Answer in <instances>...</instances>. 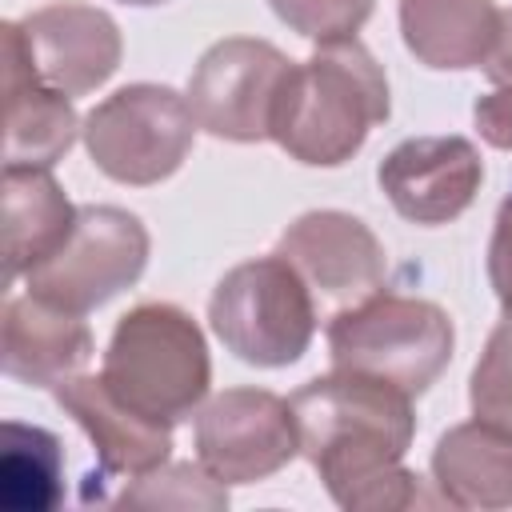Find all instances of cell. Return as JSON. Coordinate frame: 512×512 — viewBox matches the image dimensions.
Returning a JSON list of instances; mask_svg holds the SVG:
<instances>
[{"label":"cell","instance_id":"cell-1","mask_svg":"<svg viewBox=\"0 0 512 512\" xmlns=\"http://www.w3.org/2000/svg\"><path fill=\"white\" fill-rule=\"evenodd\" d=\"M300 456L316 468L328 496L348 512H396L420 500V476L404 468L416 436L412 396L332 368L292 396Z\"/></svg>","mask_w":512,"mask_h":512},{"label":"cell","instance_id":"cell-2","mask_svg":"<svg viewBox=\"0 0 512 512\" xmlns=\"http://www.w3.org/2000/svg\"><path fill=\"white\" fill-rule=\"evenodd\" d=\"M388 112V80L376 56L356 36L332 40L304 64H292L272 116V140L300 164L336 168L364 148Z\"/></svg>","mask_w":512,"mask_h":512},{"label":"cell","instance_id":"cell-3","mask_svg":"<svg viewBox=\"0 0 512 512\" xmlns=\"http://www.w3.org/2000/svg\"><path fill=\"white\" fill-rule=\"evenodd\" d=\"M100 376L136 412L180 424L204 404L212 360L200 324L184 308L148 300L116 320Z\"/></svg>","mask_w":512,"mask_h":512},{"label":"cell","instance_id":"cell-4","mask_svg":"<svg viewBox=\"0 0 512 512\" xmlns=\"http://www.w3.org/2000/svg\"><path fill=\"white\" fill-rule=\"evenodd\" d=\"M452 320L440 304L400 292H372L328 320L332 368L384 380L420 396L452 360Z\"/></svg>","mask_w":512,"mask_h":512},{"label":"cell","instance_id":"cell-5","mask_svg":"<svg viewBox=\"0 0 512 512\" xmlns=\"http://www.w3.org/2000/svg\"><path fill=\"white\" fill-rule=\"evenodd\" d=\"M220 344L256 368L296 364L316 332V300L304 276L280 256H256L220 276L208 300Z\"/></svg>","mask_w":512,"mask_h":512},{"label":"cell","instance_id":"cell-6","mask_svg":"<svg viewBox=\"0 0 512 512\" xmlns=\"http://www.w3.org/2000/svg\"><path fill=\"white\" fill-rule=\"evenodd\" d=\"M84 148L92 164L116 184L168 180L196 140L188 96L168 84H128L84 116Z\"/></svg>","mask_w":512,"mask_h":512},{"label":"cell","instance_id":"cell-7","mask_svg":"<svg viewBox=\"0 0 512 512\" xmlns=\"http://www.w3.org/2000/svg\"><path fill=\"white\" fill-rule=\"evenodd\" d=\"M148 264V228L116 204H88L76 212L64 244L44 256L28 276V292L64 308L92 312L132 288Z\"/></svg>","mask_w":512,"mask_h":512},{"label":"cell","instance_id":"cell-8","mask_svg":"<svg viewBox=\"0 0 512 512\" xmlns=\"http://www.w3.org/2000/svg\"><path fill=\"white\" fill-rule=\"evenodd\" d=\"M292 64L296 60H288L276 44L256 36H228L212 44L188 80L196 124L236 144L272 140V116Z\"/></svg>","mask_w":512,"mask_h":512},{"label":"cell","instance_id":"cell-9","mask_svg":"<svg viewBox=\"0 0 512 512\" xmlns=\"http://www.w3.org/2000/svg\"><path fill=\"white\" fill-rule=\"evenodd\" d=\"M196 456L220 484H256L300 456L292 400L268 388H228L196 412Z\"/></svg>","mask_w":512,"mask_h":512},{"label":"cell","instance_id":"cell-10","mask_svg":"<svg viewBox=\"0 0 512 512\" xmlns=\"http://www.w3.org/2000/svg\"><path fill=\"white\" fill-rule=\"evenodd\" d=\"M276 252L304 276V284L320 300L336 304V312L384 288V244L352 212H304L284 228Z\"/></svg>","mask_w":512,"mask_h":512},{"label":"cell","instance_id":"cell-11","mask_svg":"<svg viewBox=\"0 0 512 512\" xmlns=\"http://www.w3.org/2000/svg\"><path fill=\"white\" fill-rule=\"evenodd\" d=\"M380 192L412 224H448L480 192L484 164L464 136H412L376 168Z\"/></svg>","mask_w":512,"mask_h":512},{"label":"cell","instance_id":"cell-12","mask_svg":"<svg viewBox=\"0 0 512 512\" xmlns=\"http://www.w3.org/2000/svg\"><path fill=\"white\" fill-rule=\"evenodd\" d=\"M16 24L36 80L64 96L96 92L120 68V28L92 4H48Z\"/></svg>","mask_w":512,"mask_h":512},{"label":"cell","instance_id":"cell-13","mask_svg":"<svg viewBox=\"0 0 512 512\" xmlns=\"http://www.w3.org/2000/svg\"><path fill=\"white\" fill-rule=\"evenodd\" d=\"M56 404L88 432L100 476H128L140 480L168 464L172 452V424L152 420L124 404L104 376H68L52 388Z\"/></svg>","mask_w":512,"mask_h":512},{"label":"cell","instance_id":"cell-14","mask_svg":"<svg viewBox=\"0 0 512 512\" xmlns=\"http://www.w3.org/2000/svg\"><path fill=\"white\" fill-rule=\"evenodd\" d=\"M68 100L36 80L20 24H4V164L52 168L84 128Z\"/></svg>","mask_w":512,"mask_h":512},{"label":"cell","instance_id":"cell-15","mask_svg":"<svg viewBox=\"0 0 512 512\" xmlns=\"http://www.w3.org/2000/svg\"><path fill=\"white\" fill-rule=\"evenodd\" d=\"M92 328L84 316L64 312L32 292L12 296L4 308V372L12 380L56 388L92 360Z\"/></svg>","mask_w":512,"mask_h":512},{"label":"cell","instance_id":"cell-16","mask_svg":"<svg viewBox=\"0 0 512 512\" xmlns=\"http://www.w3.org/2000/svg\"><path fill=\"white\" fill-rule=\"evenodd\" d=\"M432 484L452 508H512V432L488 420L448 428L432 448Z\"/></svg>","mask_w":512,"mask_h":512},{"label":"cell","instance_id":"cell-17","mask_svg":"<svg viewBox=\"0 0 512 512\" xmlns=\"http://www.w3.org/2000/svg\"><path fill=\"white\" fill-rule=\"evenodd\" d=\"M76 212L48 168L4 164V280L52 256L72 232Z\"/></svg>","mask_w":512,"mask_h":512},{"label":"cell","instance_id":"cell-18","mask_svg":"<svg viewBox=\"0 0 512 512\" xmlns=\"http://www.w3.org/2000/svg\"><path fill=\"white\" fill-rule=\"evenodd\" d=\"M496 28L500 8L492 0H400V36L408 52L440 72L480 68Z\"/></svg>","mask_w":512,"mask_h":512},{"label":"cell","instance_id":"cell-19","mask_svg":"<svg viewBox=\"0 0 512 512\" xmlns=\"http://www.w3.org/2000/svg\"><path fill=\"white\" fill-rule=\"evenodd\" d=\"M0 500L12 512H48L64 500V448L48 428L4 424Z\"/></svg>","mask_w":512,"mask_h":512},{"label":"cell","instance_id":"cell-20","mask_svg":"<svg viewBox=\"0 0 512 512\" xmlns=\"http://www.w3.org/2000/svg\"><path fill=\"white\" fill-rule=\"evenodd\" d=\"M120 500L136 508H212V512L228 508L224 484L204 464H168V468L160 464L156 472L124 488Z\"/></svg>","mask_w":512,"mask_h":512},{"label":"cell","instance_id":"cell-21","mask_svg":"<svg viewBox=\"0 0 512 512\" xmlns=\"http://www.w3.org/2000/svg\"><path fill=\"white\" fill-rule=\"evenodd\" d=\"M468 404L476 420L512 432V312L492 328L468 384Z\"/></svg>","mask_w":512,"mask_h":512},{"label":"cell","instance_id":"cell-22","mask_svg":"<svg viewBox=\"0 0 512 512\" xmlns=\"http://www.w3.org/2000/svg\"><path fill=\"white\" fill-rule=\"evenodd\" d=\"M268 4L292 32L316 44L352 40L376 8V0H268Z\"/></svg>","mask_w":512,"mask_h":512},{"label":"cell","instance_id":"cell-23","mask_svg":"<svg viewBox=\"0 0 512 512\" xmlns=\"http://www.w3.org/2000/svg\"><path fill=\"white\" fill-rule=\"evenodd\" d=\"M488 280H492V292L500 296L504 312H512V192L504 196V204L496 212L492 240H488Z\"/></svg>","mask_w":512,"mask_h":512},{"label":"cell","instance_id":"cell-24","mask_svg":"<svg viewBox=\"0 0 512 512\" xmlns=\"http://www.w3.org/2000/svg\"><path fill=\"white\" fill-rule=\"evenodd\" d=\"M472 120H476V132H480L492 148L512 152V88H496V92H488V96H476Z\"/></svg>","mask_w":512,"mask_h":512},{"label":"cell","instance_id":"cell-25","mask_svg":"<svg viewBox=\"0 0 512 512\" xmlns=\"http://www.w3.org/2000/svg\"><path fill=\"white\" fill-rule=\"evenodd\" d=\"M484 76L496 88H512V8L500 12V28L492 40V52L484 56Z\"/></svg>","mask_w":512,"mask_h":512},{"label":"cell","instance_id":"cell-26","mask_svg":"<svg viewBox=\"0 0 512 512\" xmlns=\"http://www.w3.org/2000/svg\"><path fill=\"white\" fill-rule=\"evenodd\" d=\"M120 4H136V8H148V4H164V0H120Z\"/></svg>","mask_w":512,"mask_h":512}]
</instances>
